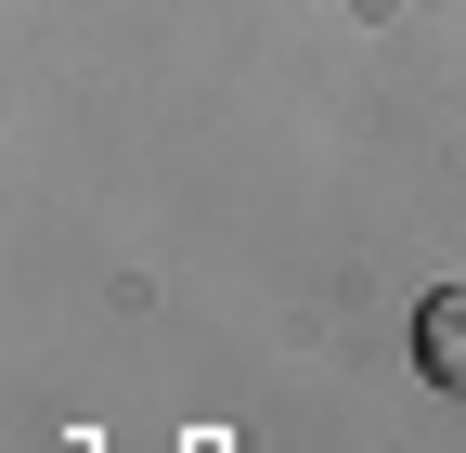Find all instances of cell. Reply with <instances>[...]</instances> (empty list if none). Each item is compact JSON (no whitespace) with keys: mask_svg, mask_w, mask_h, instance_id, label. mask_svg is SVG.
Masks as SVG:
<instances>
[{"mask_svg":"<svg viewBox=\"0 0 466 453\" xmlns=\"http://www.w3.org/2000/svg\"><path fill=\"white\" fill-rule=\"evenodd\" d=\"M415 363H428V388L466 402V272H453L441 298H415Z\"/></svg>","mask_w":466,"mask_h":453,"instance_id":"6da1fadb","label":"cell"}]
</instances>
